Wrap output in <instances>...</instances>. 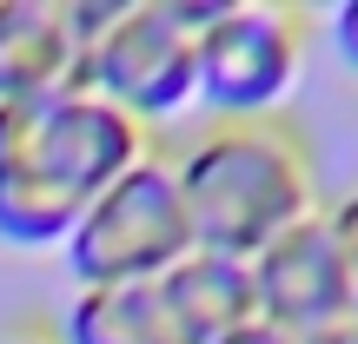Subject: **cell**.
Returning a JSON list of instances; mask_svg holds the SVG:
<instances>
[{"label":"cell","mask_w":358,"mask_h":344,"mask_svg":"<svg viewBox=\"0 0 358 344\" xmlns=\"http://www.w3.org/2000/svg\"><path fill=\"white\" fill-rule=\"evenodd\" d=\"M153 153L120 106L87 87L0 100V239L66 245L87 205Z\"/></svg>","instance_id":"obj_1"},{"label":"cell","mask_w":358,"mask_h":344,"mask_svg":"<svg viewBox=\"0 0 358 344\" xmlns=\"http://www.w3.org/2000/svg\"><path fill=\"white\" fill-rule=\"evenodd\" d=\"M179 199L192 218V245L219 258L252 265L272 239H285L292 225H306L312 205V166L306 146L272 119L252 126H213L173 159Z\"/></svg>","instance_id":"obj_2"},{"label":"cell","mask_w":358,"mask_h":344,"mask_svg":"<svg viewBox=\"0 0 358 344\" xmlns=\"http://www.w3.org/2000/svg\"><path fill=\"white\" fill-rule=\"evenodd\" d=\"M186 252H192V218H186V199H179V172H173V159L146 153L133 172H120L87 205V218L66 239V271H73L80 292H93V285H153Z\"/></svg>","instance_id":"obj_3"},{"label":"cell","mask_w":358,"mask_h":344,"mask_svg":"<svg viewBox=\"0 0 358 344\" xmlns=\"http://www.w3.org/2000/svg\"><path fill=\"white\" fill-rule=\"evenodd\" d=\"M199 40L173 13V0H113L100 40L80 60V87L100 93L106 106L133 119V126H159V119L186 113L199 100Z\"/></svg>","instance_id":"obj_4"},{"label":"cell","mask_w":358,"mask_h":344,"mask_svg":"<svg viewBox=\"0 0 358 344\" xmlns=\"http://www.w3.org/2000/svg\"><path fill=\"white\" fill-rule=\"evenodd\" d=\"M192 60H199V106H213L219 126H252L292 100L306 73V27L299 13L266 0H226Z\"/></svg>","instance_id":"obj_5"},{"label":"cell","mask_w":358,"mask_h":344,"mask_svg":"<svg viewBox=\"0 0 358 344\" xmlns=\"http://www.w3.org/2000/svg\"><path fill=\"white\" fill-rule=\"evenodd\" d=\"M252 305H259V324H272V331L292 338V344L352 324L358 278H352L345 252L332 245L319 212L252 258Z\"/></svg>","instance_id":"obj_6"},{"label":"cell","mask_w":358,"mask_h":344,"mask_svg":"<svg viewBox=\"0 0 358 344\" xmlns=\"http://www.w3.org/2000/svg\"><path fill=\"white\" fill-rule=\"evenodd\" d=\"M80 60L66 0H0V100L80 87Z\"/></svg>","instance_id":"obj_7"},{"label":"cell","mask_w":358,"mask_h":344,"mask_svg":"<svg viewBox=\"0 0 358 344\" xmlns=\"http://www.w3.org/2000/svg\"><path fill=\"white\" fill-rule=\"evenodd\" d=\"M159 298H166V318H173L179 344H219V338L245 331V324L259 318L252 265L219 258V252H199V245L159 278Z\"/></svg>","instance_id":"obj_8"},{"label":"cell","mask_w":358,"mask_h":344,"mask_svg":"<svg viewBox=\"0 0 358 344\" xmlns=\"http://www.w3.org/2000/svg\"><path fill=\"white\" fill-rule=\"evenodd\" d=\"M60 344H179L166 298L153 285H93L73 292V305L60 311Z\"/></svg>","instance_id":"obj_9"},{"label":"cell","mask_w":358,"mask_h":344,"mask_svg":"<svg viewBox=\"0 0 358 344\" xmlns=\"http://www.w3.org/2000/svg\"><path fill=\"white\" fill-rule=\"evenodd\" d=\"M319 218H325L332 245L345 252V265H352V278H358V192H345V199H338L332 212H319Z\"/></svg>","instance_id":"obj_10"},{"label":"cell","mask_w":358,"mask_h":344,"mask_svg":"<svg viewBox=\"0 0 358 344\" xmlns=\"http://www.w3.org/2000/svg\"><path fill=\"white\" fill-rule=\"evenodd\" d=\"M332 47H338V60H345V73H358V0H345V7L332 13Z\"/></svg>","instance_id":"obj_11"},{"label":"cell","mask_w":358,"mask_h":344,"mask_svg":"<svg viewBox=\"0 0 358 344\" xmlns=\"http://www.w3.org/2000/svg\"><path fill=\"white\" fill-rule=\"evenodd\" d=\"M219 344H292V338H279V331H272V324H245V331H232V338H219Z\"/></svg>","instance_id":"obj_12"},{"label":"cell","mask_w":358,"mask_h":344,"mask_svg":"<svg viewBox=\"0 0 358 344\" xmlns=\"http://www.w3.org/2000/svg\"><path fill=\"white\" fill-rule=\"evenodd\" d=\"M0 344H60V338L47 324H13V331H0Z\"/></svg>","instance_id":"obj_13"},{"label":"cell","mask_w":358,"mask_h":344,"mask_svg":"<svg viewBox=\"0 0 358 344\" xmlns=\"http://www.w3.org/2000/svg\"><path fill=\"white\" fill-rule=\"evenodd\" d=\"M306 344H358V331H352V324H338V331H325V338H306Z\"/></svg>","instance_id":"obj_14"},{"label":"cell","mask_w":358,"mask_h":344,"mask_svg":"<svg viewBox=\"0 0 358 344\" xmlns=\"http://www.w3.org/2000/svg\"><path fill=\"white\" fill-rule=\"evenodd\" d=\"M352 331H358V311H352Z\"/></svg>","instance_id":"obj_15"}]
</instances>
